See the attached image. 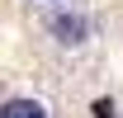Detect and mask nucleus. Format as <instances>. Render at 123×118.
Masks as SVG:
<instances>
[{"label": "nucleus", "mask_w": 123, "mask_h": 118, "mask_svg": "<svg viewBox=\"0 0 123 118\" xmlns=\"http://www.w3.org/2000/svg\"><path fill=\"white\" fill-rule=\"evenodd\" d=\"M47 29H52V38H57L62 47H80L85 38H90V19L76 14V10H71V14L62 10V14H52V24H47Z\"/></svg>", "instance_id": "nucleus-1"}, {"label": "nucleus", "mask_w": 123, "mask_h": 118, "mask_svg": "<svg viewBox=\"0 0 123 118\" xmlns=\"http://www.w3.org/2000/svg\"><path fill=\"white\" fill-rule=\"evenodd\" d=\"M0 118H47V104L43 99H5Z\"/></svg>", "instance_id": "nucleus-2"}, {"label": "nucleus", "mask_w": 123, "mask_h": 118, "mask_svg": "<svg viewBox=\"0 0 123 118\" xmlns=\"http://www.w3.org/2000/svg\"><path fill=\"white\" fill-rule=\"evenodd\" d=\"M95 118H114V104H109V99H95Z\"/></svg>", "instance_id": "nucleus-3"}]
</instances>
